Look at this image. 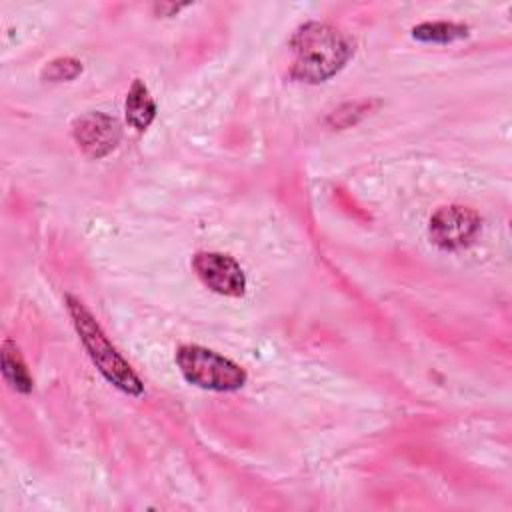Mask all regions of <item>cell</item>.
Listing matches in <instances>:
<instances>
[{"label":"cell","mask_w":512,"mask_h":512,"mask_svg":"<svg viewBox=\"0 0 512 512\" xmlns=\"http://www.w3.org/2000/svg\"><path fill=\"white\" fill-rule=\"evenodd\" d=\"M290 48L294 54L290 76L304 84L326 82L354 56L352 38L324 22L300 24L290 38Z\"/></svg>","instance_id":"obj_1"},{"label":"cell","mask_w":512,"mask_h":512,"mask_svg":"<svg viewBox=\"0 0 512 512\" xmlns=\"http://www.w3.org/2000/svg\"><path fill=\"white\" fill-rule=\"evenodd\" d=\"M66 308L72 318V324L78 332L80 342L84 344L92 364L98 368V372L118 390H122L128 396H142L144 384L138 378V374L130 368V364L118 354V350L110 344L108 336L96 322V318L90 314V310L72 294H66Z\"/></svg>","instance_id":"obj_2"},{"label":"cell","mask_w":512,"mask_h":512,"mask_svg":"<svg viewBox=\"0 0 512 512\" xmlns=\"http://www.w3.org/2000/svg\"><path fill=\"white\" fill-rule=\"evenodd\" d=\"M176 364L186 382L214 392L238 390L248 378L240 364L198 344L180 346L176 350Z\"/></svg>","instance_id":"obj_3"},{"label":"cell","mask_w":512,"mask_h":512,"mask_svg":"<svg viewBox=\"0 0 512 512\" xmlns=\"http://www.w3.org/2000/svg\"><path fill=\"white\" fill-rule=\"evenodd\" d=\"M480 230V216L466 206H442L438 208L428 226L430 240L442 250H456L472 242Z\"/></svg>","instance_id":"obj_4"},{"label":"cell","mask_w":512,"mask_h":512,"mask_svg":"<svg viewBox=\"0 0 512 512\" xmlns=\"http://www.w3.org/2000/svg\"><path fill=\"white\" fill-rule=\"evenodd\" d=\"M192 268L206 288L216 294L240 298L246 292V274L242 266L222 252H198L192 258Z\"/></svg>","instance_id":"obj_5"},{"label":"cell","mask_w":512,"mask_h":512,"mask_svg":"<svg viewBox=\"0 0 512 512\" xmlns=\"http://www.w3.org/2000/svg\"><path fill=\"white\" fill-rule=\"evenodd\" d=\"M72 136L88 156L102 158L118 146L122 128L116 118L104 112H88L74 120Z\"/></svg>","instance_id":"obj_6"},{"label":"cell","mask_w":512,"mask_h":512,"mask_svg":"<svg viewBox=\"0 0 512 512\" xmlns=\"http://www.w3.org/2000/svg\"><path fill=\"white\" fill-rule=\"evenodd\" d=\"M126 120L132 128H136L138 132L146 130L152 120L156 118V104L154 98L150 96V90L146 88V84L140 78H134L128 94H126Z\"/></svg>","instance_id":"obj_7"},{"label":"cell","mask_w":512,"mask_h":512,"mask_svg":"<svg viewBox=\"0 0 512 512\" xmlns=\"http://www.w3.org/2000/svg\"><path fill=\"white\" fill-rule=\"evenodd\" d=\"M2 374L6 382L20 394H28L32 390V378L26 370V364L20 356V350L12 340L2 342Z\"/></svg>","instance_id":"obj_8"},{"label":"cell","mask_w":512,"mask_h":512,"mask_svg":"<svg viewBox=\"0 0 512 512\" xmlns=\"http://www.w3.org/2000/svg\"><path fill=\"white\" fill-rule=\"evenodd\" d=\"M468 36V26L456 22H422L412 28V38L426 44H450Z\"/></svg>","instance_id":"obj_9"},{"label":"cell","mask_w":512,"mask_h":512,"mask_svg":"<svg viewBox=\"0 0 512 512\" xmlns=\"http://www.w3.org/2000/svg\"><path fill=\"white\" fill-rule=\"evenodd\" d=\"M80 74H82V62L72 56L54 58L40 72L42 80L46 82H66V80H74Z\"/></svg>","instance_id":"obj_10"},{"label":"cell","mask_w":512,"mask_h":512,"mask_svg":"<svg viewBox=\"0 0 512 512\" xmlns=\"http://www.w3.org/2000/svg\"><path fill=\"white\" fill-rule=\"evenodd\" d=\"M376 102H346L340 108H336L330 116H328V124L334 128H348L350 124H356L362 116L368 114V110L374 106Z\"/></svg>","instance_id":"obj_11"},{"label":"cell","mask_w":512,"mask_h":512,"mask_svg":"<svg viewBox=\"0 0 512 512\" xmlns=\"http://www.w3.org/2000/svg\"><path fill=\"white\" fill-rule=\"evenodd\" d=\"M188 4H154V10L156 14H162V16H174L178 10L186 8Z\"/></svg>","instance_id":"obj_12"}]
</instances>
